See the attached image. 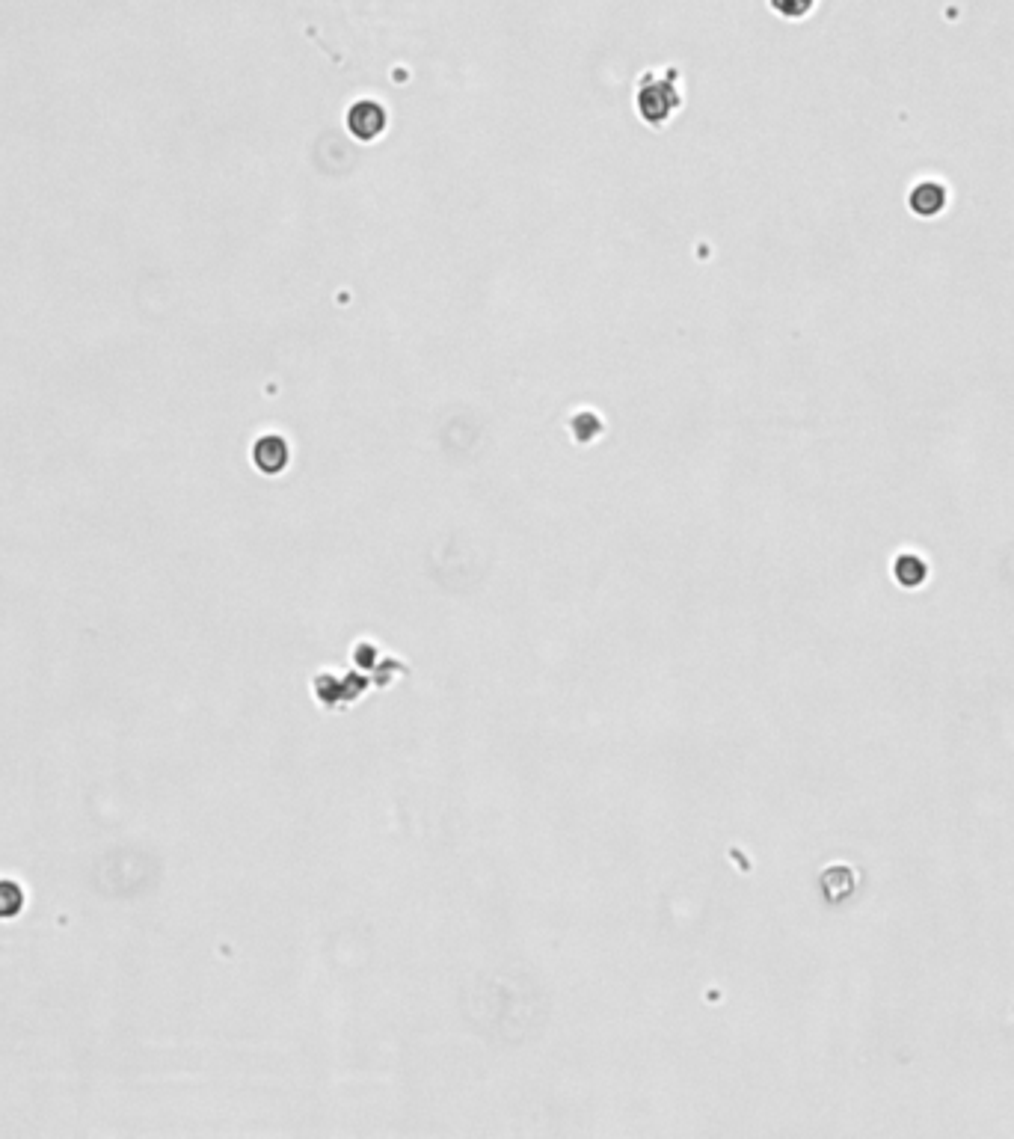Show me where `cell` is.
Instances as JSON below:
<instances>
[{"mask_svg":"<svg viewBox=\"0 0 1014 1139\" xmlns=\"http://www.w3.org/2000/svg\"><path fill=\"white\" fill-rule=\"evenodd\" d=\"M943 199H946V196H943V187H937V184H920V187L914 190V196H911V205H914L917 214L931 217L934 211H940Z\"/></svg>","mask_w":1014,"mask_h":1139,"instance_id":"cell-5","label":"cell"},{"mask_svg":"<svg viewBox=\"0 0 1014 1139\" xmlns=\"http://www.w3.org/2000/svg\"><path fill=\"white\" fill-rule=\"evenodd\" d=\"M255 466L267 475H276L288 466V445L282 437H261L253 448Z\"/></svg>","mask_w":1014,"mask_h":1139,"instance_id":"cell-3","label":"cell"},{"mask_svg":"<svg viewBox=\"0 0 1014 1139\" xmlns=\"http://www.w3.org/2000/svg\"><path fill=\"white\" fill-rule=\"evenodd\" d=\"M896 576H899L905 585H917V582L926 579V564H923L920 558H914V555H905V558L896 561Z\"/></svg>","mask_w":1014,"mask_h":1139,"instance_id":"cell-6","label":"cell"},{"mask_svg":"<svg viewBox=\"0 0 1014 1139\" xmlns=\"http://www.w3.org/2000/svg\"><path fill=\"white\" fill-rule=\"evenodd\" d=\"M676 69H671L665 78L647 75L644 84L638 89V110L647 125H665L679 107V89H676Z\"/></svg>","mask_w":1014,"mask_h":1139,"instance_id":"cell-1","label":"cell"},{"mask_svg":"<svg viewBox=\"0 0 1014 1139\" xmlns=\"http://www.w3.org/2000/svg\"><path fill=\"white\" fill-rule=\"evenodd\" d=\"M386 122H389V116H386L383 104H377V101H356L347 110V128L362 143L377 140L386 131Z\"/></svg>","mask_w":1014,"mask_h":1139,"instance_id":"cell-2","label":"cell"},{"mask_svg":"<svg viewBox=\"0 0 1014 1139\" xmlns=\"http://www.w3.org/2000/svg\"><path fill=\"white\" fill-rule=\"evenodd\" d=\"M771 6L783 18H804L816 6V0H771Z\"/></svg>","mask_w":1014,"mask_h":1139,"instance_id":"cell-7","label":"cell"},{"mask_svg":"<svg viewBox=\"0 0 1014 1139\" xmlns=\"http://www.w3.org/2000/svg\"><path fill=\"white\" fill-rule=\"evenodd\" d=\"M24 887L12 878H0V920H12L24 911Z\"/></svg>","mask_w":1014,"mask_h":1139,"instance_id":"cell-4","label":"cell"}]
</instances>
